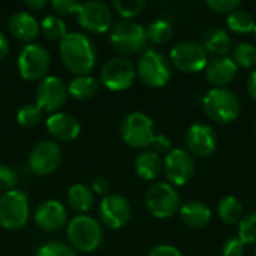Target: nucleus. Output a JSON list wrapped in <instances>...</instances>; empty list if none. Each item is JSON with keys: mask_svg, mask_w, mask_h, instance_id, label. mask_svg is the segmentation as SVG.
<instances>
[{"mask_svg": "<svg viewBox=\"0 0 256 256\" xmlns=\"http://www.w3.org/2000/svg\"><path fill=\"white\" fill-rule=\"evenodd\" d=\"M60 57L68 70L78 75H88L96 64V51L92 39L84 33H68L60 40Z\"/></svg>", "mask_w": 256, "mask_h": 256, "instance_id": "obj_1", "label": "nucleus"}, {"mask_svg": "<svg viewBox=\"0 0 256 256\" xmlns=\"http://www.w3.org/2000/svg\"><path fill=\"white\" fill-rule=\"evenodd\" d=\"M202 108L206 116L219 124H228L238 118L242 102L232 90L212 88L202 98Z\"/></svg>", "mask_w": 256, "mask_h": 256, "instance_id": "obj_2", "label": "nucleus"}, {"mask_svg": "<svg viewBox=\"0 0 256 256\" xmlns=\"http://www.w3.org/2000/svg\"><path fill=\"white\" fill-rule=\"evenodd\" d=\"M68 240L74 250L90 254L104 242V230L100 224L87 214H78L68 224Z\"/></svg>", "mask_w": 256, "mask_h": 256, "instance_id": "obj_3", "label": "nucleus"}, {"mask_svg": "<svg viewBox=\"0 0 256 256\" xmlns=\"http://www.w3.org/2000/svg\"><path fill=\"white\" fill-rule=\"evenodd\" d=\"M110 42L112 48L123 56L142 54L147 51L148 45L146 28L132 20L118 21L110 33Z\"/></svg>", "mask_w": 256, "mask_h": 256, "instance_id": "obj_4", "label": "nucleus"}, {"mask_svg": "<svg viewBox=\"0 0 256 256\" xmlns=\"http://www.w3.org/2000/svg\"><path fill=\"white\" fill-rule=\"evenodd\" d=\"M144 204L152 216L158 219H168L180 212L182 198L172 184L156 182L146 190Z\"/></svg>", "mask_w": 256, "mask_h": 256, "instance_id": "obj_5", "label": "nucleus"}, {"mask_svg": "<svg viewBox=\"0 0 256 256\" xmlns=\"http://www.w3.org/2000/svg\"><path fill=\"white\" fill-rule=\"evenodd\" d=\"M136 75L140 80L153 88L165 87L172 75L171 62L159 51L147 50L141 54L136 64Z\"/></svg>", "mask_w": 256, "mask_h": 256, "instance_id": "obj_6", "label": "nucleus"}, {"mask_svg": "<svg viewBox=\"0 0 256 256\" xmlns=\"http://www.w3.org/2000/svg\"><path fill=\"white\" fill-rule=\"evenodd\" d=\"M30 216L28 198L24 192L12 189L0 195V226L9 231L21 230Z\"/></svg>", "mask_w": 256, "mask_h": 256, "instance_id": "obj_7", "label": "nucleus"}, {"mask_svg": "<svg viewBox=\"0 0 256 256\" xmlns=\"http://www.w3.org/2000/svg\"><path fill=\"white\" fill-rule=\"evenodd\" d=\"M154 135L153 120L144 112H130L120 124V136L130 148L142 150L150 147Z\"/></svg>", "mask_w": 256, "mask_h": 256, "instance_id": "obj_8", "label": "nucleus"}, {"mask_svg": "<svg viewBox=\"0 0 256 256\" xmlns=\"http://www.w3.org/2000/svg\"><path fill=\"white\" fill-rule=\"evenodd\" d=\"M20 76L26 81H42L51 66L50 52L39 44L26 45L16 60Z\"/></svg>", "mask_w": 256, "mask_h": 256, "instance_id": "obj_9", "label": "nucleus"}, {"mask_svg": "<svg viewBox=\"0 0 256 256\" xmlns=\"http://www.w3.org/2000/svg\"><path fill=\"white\" fill-rule=\"evenodd\" d=\"M170 62L183 74L202 72L208 63V54L201 44L194 40L178 42L170 52Z\"/></svg>", "mask_w": 256, "mask_h": 256, "instance_id": "obj_10", "label": "nucleus"}, {"mask_svg": "<svg viewBox=\"0 0 256 256\" xmlns=\"http://www.w3.org/2000/svg\"><path fill=\"white\" fill-rule=\"evenodd\" d=\"M136 78V68L124 57H112L100 69V82L111 92L128 90Z\"/></svg>", "mask_w": 256, "mask_h": 256, "instance_id": "obj_11", "label": "nucleus"}, {"mask_svg": "<svg viewBox=\"0 0 256 256\" xmlns=\"http://www.w3.org/2000/svg\"><path fill=\"white\" fill-rule=\"evenodd\" d=\"M170 184L184 186L188 184L195 174V160L194 156L184 148H172L164 159L162 168Z\"/></svg>", "mask_w": 256, "mask_h": 256, "instance_id": "obj_12", "label": "nucleus"}, {"mask_svg": "<svg viewBox=\"0 0 256 256\" xmlns=\"http://www.w3.org/2000/svg\"><path fill=\"white\" fill-rule=\"evenodd\" d=\"M76 20L90 33H105L112 24V12L104 2H84L80 4Z\"/></svg>", "mask_w": 256, "mask_h": 256, "instance_id": "obj_13", "label": "nucleus"}, {"mask_svg": "<svg viewBox=\"0 0 256 256\" xmlns=\"http://www.w3.org/2000/svg\"><path fill=\"white\" fill-rule=\"evenodd\" d=\"M62 164V148L54 141H40L28 153V168L38 176L52 174Z\"/></svg>", "mask_w": 256, "mask_h": 256, "instance_id": "obj_14", "label": "nucleus"}, {"mask_svg": "<svg viewBox=\"0 0 256 256\" xmlns=\"http://www.w3.org/2000/svg\"><path fill=\"white\" fill-rule=\"evenodd\" d=\"M68 86L58 76H45L36 88V104L42 111L57 112L68 100Z\"/></svg>", "mask_w": 256, "mask_h": 256, "instance_id": "obj_15", "label": "nucleus"}, {"mask_svg": "<svg viewBox=\"0 0 256 256\" xmlns=\"http://www.w3.org/2000/svg\"><path fill=\"white\" fill-rule=\"evenodd\" d=\"M99 216L111 230H120L126 226L132 218V208L129 201L117 194H108L99 204Z\"/></svg>", "mask_w": 256, "mask_h": 256, "instance_id": "obj_16", "label": "nucleus"}, {"mask_svg": "<svg viewBox=\"0 0 256 256\" xmlns=\"http://www.w3.org/2000/svg\"><path fill=\"white\" fill-rule=\"evenodd\" d=\"M186 147L192 156L210 158L218 147V136L212 126L195 123L186 132Z\"/></svg>", "mask_w": 256, "mask_h": 256, "instance_id": "obj_17", "label": "nucleus"}, {"mask_svg": "<svg viewBox=\"0 0 256 256\" xmlns=\"http://www.w3.org/2000/svg\"><path fill=\"white\" fill-rule=\"evenodd\" d=\"M33 219L42 231L56 232L68 224V210L60 201L48 200L36 207Z\"/></svg>", "mask_w": 256, "mask_h": 256, "instance_id": "obj_18", "label": "nucleus"}, {"mask_svg": "<svg viewBox=\"0 0 256 256\" xmlns=\"http://www.w3.org/2000/svg\"><path fill=\"white\" fill-rule=\"evenodd\" d=\"M238 74V68L231 57H216L210 60L204 69L206 80L213 88H225L231 84Z\"/></svg>", "mask_w": 256, "mask_h": 256, "instance_id": "obj_19", "label": "nucleus"}, {"mask_svg": "<svg viewBox=\"0 0 256 256\" xmlns=\"http://www.w3.org/2000/svg\"><path fill=\"white\" fill-rule=\"evenodd\" d=\"M46 129L52 138L57 141H74L81 132V124L78 120L66 112H54L46 120Z\"/></svg>", "mask_w": 256, "mask_h": 256, "instance_id": "obj_20", "label": "nucleus"}, {"mask_svg": "<svg viewBox=\"0 0 256 256\" xmlns=\"http://www.w3.org/2000/svg\"><path fill=\"white\" fill-rule=\"evenodd\" d=\"M9 30L14 38L24 42H30L39 34V22L30 12L16 10L9 18Z\"/></svg>", "mask_w": 256, "mask_h": 256, "instance_id": "obj_21", "label": "nucleus"}, {"mask_svg": "<svg viewBox=\"0 0 256 256\" xmlns=\"http://www.w3.org/2000/svg\"><path fill=\"white\" fill-rule=\"evenodd\" d=\"M183 224L192 230H202L212 220V210L202 201H188L180 207Z\"/></svg>", "mask_w": 256, "mask_h": 256, "instance_id": "obj_22", "label": "nucleus"}, {"mask_svg": "<svg viewBox=\"0 0 256 256\" xmlns=\"http://www.w3.org/2000/svg\"><path fill=\"white\" fill-rule=\"evenodd\" d=\"M202 48L207 54L216 57H230L232 52V39L224 28H210L202 40Z\"/></svg>", "mask_w": 256, "mask_h": 256, "instance_id": "obj_23", "label": "nucleus"}, {"mask_svg": "<svg viewBox=\"0 0 256 256\" xmlns=\"http://www.w3.org/2000/svg\"><path fill=\"white\" fill-rule=\"evenodd\" d=\"M164 168V162L158 153L153 150H142L135 159V172L140 178L146 182L156 180Z\"/></svg>", "mask_w": 256, "mask_h": 256, "instance_id": "obj_24", "label": "nucleus"}, {"mask_svg": "<svg viewBox=\"0 0 256 256\" xmlns=\"http://www.w3.org/2000/svg\"><path fill=\"white\" fill-rule=\"evenodd\" d=\"M218 216L220 218L222 222L228 225H236V224H240L242 219L244 218V207L237 196L230 195L219 201Z\"/></svg>", "mask_w": 256, "mask_h": 256, "instance_id": "obj_25", "label": "nucleus"}, {"mask_svg": "<svg viewBox=\"0 0 256 256\" xmlns=\"http://www.w3.org/2000/svg\"><path fill=\"white\" fill-rule=\"evenodd\" d=\"M68 202L69 206L81 213H86L93 208L94 204V194L93 190L86 184H74L68 190Z\"/></svg>", "mask_w": 256, "mask_h": 256, "instance_id": "obj_26", "label": "nucleus"}, {"mask_svg": "<svg viewBox=\"0 0 256 256\" xmlns=\"http://www.w3.org/2000/svg\"><path fill=\"white\" fill-rule=\"evenodd\" d=\"M98 92V81L90 75H78L68 84V93L78 100H88Z\"/></svg>", "mask_w": 256, "mask_h": 256, "instance_id": "obj_27", "label": "nucleus"}, {"mask_svg": "<svg viewBox=\"0 0 256 256\" xmlns=\"http://www.w3.org/2000/svg\"><path fill=\"white\" fill-rule=\"evenodd\" d=\"M226 24L231 32L238 34H248V33H254L256 22L248 10L237 9L226 16Z\"/></svg>", "mask_w": 256, "mask_h": 256, "instance_id": "obj_28", "label": "nucleus"}, {"mask_svg": "<svg viewBox=\"0 0 256 256\" xmlns=\"http://www.w3.org/2000/svg\"><path fill=\"white\" fill-rule=\"evenodd\" d=\"M172 34H174V28L166 20H154L146 28L147 40L154 45L166 44L172 38Z\"/></svg>", "mask_w": 256, "mask_h": 256, "instance_id": "obj_29", "label": "nucleus"}, {"mask_svg": "<svg viewBox=\"0 0 256 256\" xmlns=\"http://www.w3.org/2000/svg\"><path fill=\"white\" fill-rule=\"evenodd\" d=\"M237 68L252 69L256 66V45L250 42H242L232 48V57Z\"/></svg>", "mask_w": 256, "mask_h": 256, "instance_id": "obj_30", "label": "nucleus"}, {"mask_svg": "<svg viewBox=\"0 0 256 256\" xmlns=\"http://www.w3.org/2000/svg\"><path fill=\"white\" fill-rule=\"evenodd\" d=\"M40 30H42L44 36L50 40H58L60 42L68 34L64 21L56 15L45 16L40 22Z\"/></svg>", "mask_w": 256, "mask_h": 256, "instance_id": "obj_31", "label": "nucleus"}, {"mask_svg": "<svg viewBox=\"0 0 256 256\" xmlns=\"http://www.w3.org/2000/svg\"><path fill=\"white\" fill-rule=\"evenodd\" d=\"M42 110L38 104H27L24 106H21L16 112V120L20 123L21 128L26 129H32L34 126H38L42 120Z\"/></svg>", "mask_w": 256, "mask_h": 256, "instance_id": "obj_32", "label": "nucleus"}, {"mask_svg": "<svg viewBox=\"0 0 256 256\" xmlns=\"http://www.w3.org/2000/svg\"><path fill=\"white\" fill-rule=\"evenodd\" d=\"M146 4L147 3L144 0H114L112 2L114 10L124 20H130L140 15L146 9Z\"/></svg>", "mask_w": 256, "mask_h": 256, "instance_id": "obj_33", "label": "nucleus"}, {"mask_svg": "<svg viewBox=\"0 0 256 256\" xmlns=\"http://www.w3.org/2000/svg\"><path fill=\"white\" fill-rule=\"evenodd\" d=\"M238 238L244 244H256V212L246 214L238 224Z\"/></svg>", "mask_w": 256, "mask_h": 256, "instance_id": "obj_34", "label": "nucleus"}, {"mask_svg": "<svg viewBox=\"0 0 256 256\" xmlns=\"http://www.w3.org/2000/svg\"><path fill=\"white\" fill-rule=\"evenodd\" d=\"M34 256H78L76 252L60 242H50L44 246H40Z\"/></svg>", "mask_w": 256, "mask_h": 256, "instance_id": "obj_35", "label": "nucleus"}, {"mask_svg": "<svg viewBox=\"0 0 256 256\" xmlns=\"http://www.w3.org/2000/svg\"><path fill=\"white\" fill-rule=\"evenodd\" d=\"M16 172L4 164H0V192H8L12 190L14 186L16 184Z\"/></svg>", "mask_w": 256, "mask_h": 256, "instance_id": "obj_36", "label": "nucleus"}, {"mask_svg": "<svg viewBox=\"0 0 256 256\" xmlns=\"http://www.w3.org/2000/svg\"><path fill=\"white\" fill-rule=\"evenodd\" d=\"M240 2L238 0H210L207 2V6L216 12V14H226L230 15L231 12L237 10L240 8Z\"/></svg>", "mask_w": 256, "mask_h": 256, "instance_id": "obj_37", "label": "nucleus"}, {"mask_svg": "<svg viewBox=\"0 0 256 256\" xmlns=\"http://www.w3.org/2000/svg\"><path fill=\"white\" fill-rule=\"evenodd\" d=\"M246 244L238 237H231L222 244V255L224 256H243Z\"/></svg>", "mask_w": 256, "mask_h": 256, "instance_id": "obj_38", "label": "nucleus"}, {"mask_svg": "<svg viewBox=\"0 0 256 256\" xmlns=\"http://www.w3.org/2000/svg\"><path fill=\"white\" fill-rule=\"evenodd\" d=\"M80 4L76 0H54L51 2L52 9L60 14V15H70V14H76L80 9Z\"/></svg>", "mask_w": 256, "mask_h": 256, "instance_id": "obj_39", "label": "nucleus"}, {"mask_svg": "<svg viewBox=\"0 0 256 256\" xmlns=\"http://www.w3.org/2000/svg\"><path fill=\"white\" fill-rule=\"evenodd\" d=\"M150 147L158 154H168L172 150L171 148V140L166 135H154Z\"/></svg>", "mask_w": 256, "mask_h": 256, "instance_id": "obj_40", "label": "nucleus"}, {"mask_svg": "<svg viewBox=\"0 0 256 256\" xmlns=\"http://www.w3.org/2000/svg\"><path fill=\"white\" fill-rule=\"evenodd\" d=\"M147 256H182L180 250L171 244H158L154 246Z\"/></svg>", "mask_w": 256, "mask_h": 256, "instance_id": "obj_41", "label": "nucleus"}, {"mask_svg": "<svg viewBox=\"0 0 256 256\" xmlns=\"http://www.w3.org/2000/svg\"><path fill=\"white\" fill-rule=\"evenodd\" d=\"M92 190H93V194H96V195H108V192H110V183L106 182V178H104V177H96L93 182H92V188H90Z\"/></svg>", "mask_w": 256, "mask_h": 256, "instance_id": "obj_42", "label": "nucleus"}, {"mask_svg": "<svg viewBox=\"0 0 256 256\" xmlns=\"http://www.w3.org/2000/svg\"><path fill=\"white\" fill-rule=\"evenodd\" d=\"M246 88H248L249 96L256 102V69H254V70L249 74L248 81H246Z\"/></svg>", "mask_w": 256, "mask_h": 256, "instance_id": "obj_43", "label": "nucleus"}, {"mask_svg": "<svg viewBox=\"0 0 256 256\" xmlns=\"http://www.w3.org/2000/svg\"><path fill=\"white\" fill-rule=\"evenodd\" d=\"M8 52H9V40L4 36V33L0 32V62L8 56Z\"/></svg>", "mask_w": 256, "mask_h": 256, "instance_id": "obj_44", "label": "nucleus"}, {"mask_svg": "<svg viewBox=\"0 0 256 256\" xmlns=\"http://www.w3.org/2000/svg\"><path fill=\"white\" fill-rule=\"evenodd\" d=\"M46 4H48L46 0H27V2H26V6L30 8V9H33V10H40V9H44Z\"/></svg>", "mask_w": 256, "mask_h": 256, "instance_id": "obj_45", "label": "nucleus"}, {"mask_svg": "<svg viewBox=\"0 0 256 256\" xmlns=\"http://www.w3.org/2000/svg\"><path fill=\"white\" fill-rule=\"evenodd\" d=\"M254 38H255V40H256V24H255V28H254Z\"/></svg>", "mask_w": 256, "mask_h": 256, "instance_id": "obj_46", "label": "nucleus"}, {"mask_svg": "<svg viewBox=\"0 0 256 256\" xmlns=\"http://www.w3.org/2000/svg\"><path fill=\"white\" fill-rule=\"evenodd\" d=\"M255 129H256V123H255Z\"/></svg>", "mask_w": 256, "mask_h": 256, "instance_id": "obj_47", "label": "nucleus"}, {"mask_svg": "<svg viewBox=\"0 0 256 256\" xmlns=\"http://www.w3.org/2000/svg\"><path fill=\"white\" fill-rule=\"evenodd\" d=\"M254 256H256V252H255V255H254Z\"/></svg>", "mask_w": 256, "mask_h": 256, "instance_id": "obj_48", "label": "nucleus"}]
</instances>
